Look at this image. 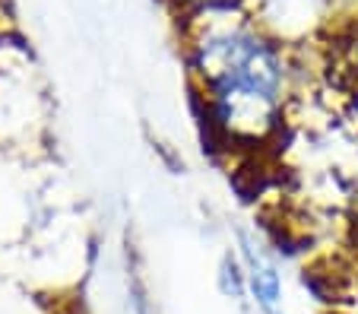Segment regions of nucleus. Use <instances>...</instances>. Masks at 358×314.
<instances>
[{
  "label": "nucleus",
  "instance_id": "f257e3e1",
  "mask_svg": "<svg viewBox=\"0 0 358 314\" xmlns=\"http://www.w3.org/2000/svg\"><path fill=\"white\" fill-rule=\"evenodd\" d=\"M187 67L206 117L231 140H264L279 127L292 64L257 20L231 7L203 13L187 32Z\"/></svg>",
  "mask_w": 358,
  "mask_h": 314
},
{
  "label": "nucleus",
  "instance_id": "f03ea898",
  "mask_svg": "<svg viewBox=\"0 0 358 314\" xmlns=\"http://www.w3.org/2000/svg\"><path fill=\"white\" fill-rule=\"evenodd\" d=\"M235 251L241 257L244 280H248V301L257 314H289L285 301V280L276 254L254 229H238Z\"/></svg>",
  "mask_w": 358,
  "mask_h": 314
},
{
  "label": "nucleus",
  "instance_id": "7ed1b4c3",
  "mask_svg": "<svg viewBox=\"0 0 358 314\" xmlns=\"http://www.w3.org/2000/svg\"><path fill=\"white\" fill-rule=\"evenodd\" d=\"M216 286H219V292H222L229 301H235V305H250V301H248V280H244V266H241V257H238L235 248H225L222 257H219Z\"/></svg>",
  "mask_w": 358,
  "mask_h": 314
},
{
  "label": "nucleus",
  "instance_id": "20e7f679",
  "mask_svg": "<svg viewBox=\"0 0 358 314\" xmlns=\"http://www.w3.org/2000/svg\"><path fill=\"white\" fill-rule=\"evenodd\" d=\"M190 16H203V13H216V10H229L231 0H178Z\"/></svg>",
  "mask_w": 358,
  "mask_h": 314
},
{
  "label": "nucleus",
  "instance_id": "39448f33",
  "mask_svg": "<svg viewBox=\"0 0 358 314\" xmlns=\"http://www.w3.org/2000/svg\"><path fill=\"white\" fill-rule=\"evenodd\" d=\"M349 55H352V64L358 67V26H355V35H352V41H349Z\"/></svg>",
  "mask_w": 358,
  "mask_h": 314
},
{
  "label": "nucleus",
  "instance_id": "423d86ee",
  "mask_svg": "<svg viewBox=\"0 0 358 314\" xmlns=\"http://www.w3.org/2000/svg\"><path fill=\"white\" fill-rule=\"evenodd\" d=\"M149 314H156V308H152V311H149Z\"/></svg>",
  "mask_w": 358,
  "mask_h": 314
}]
</instances>
